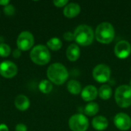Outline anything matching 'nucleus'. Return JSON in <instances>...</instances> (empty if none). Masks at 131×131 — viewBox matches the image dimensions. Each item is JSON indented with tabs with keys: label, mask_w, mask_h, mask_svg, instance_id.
<instances>
[{
	"label": "nucleus",
	"mask_w": 131,
	"mask_h": 131,
	"mask_svg": "<svg viewBox=\"0 0 131 131\" xmlns=\"http://www.w3.org/2000/svg\"><path fill=\"white\" fill-rule=\"evenodd\" d=\"M47 76L51 82L57 85H61L68 78V71L63 64L54 63L48 67L47 70Z\"/></svg>",
	"instance_id": "f257e3e1"
},
{
	"label": "nucleus",
	"mask_w": 131,
	"mask_h": 131,
	"mask_svg": "<svg viewBox=\"0 0 131 131\" xmlns=\"http://www.w3.org/2000/svg\"><path fill=\"white\" fill-rule=\"evenodd\" d=\"M74 40L78 44L82 46H88L93 42L94 34L90 26L81 25L74 30Z\"/></svg>",
	"instance_id": "f03ea898"
},
{
	"label": "nucleus",
	"mask_w": 131,
	"mask_h": 131,
	"mask_svg": "<svg viewBox=\"0 0 131 131\" xmlns=\"http://www.w3.org/2000/svg\"><path fill=\"white\" fill-rule=\"evenodd\" d=\"M114 28L109 22H102L96 28L95 37L97 41L102 44L111 43L114 38Z\"/></svg>",
	"instance_id": "7ed1b4c3"
},
{
	"label": "nucleus",
	"mask_w": 131,
	"mask_h": 131,
	"mask_svg": "<svg viewBox=\"0 0 131 131\" xmlns=\"http://www.w3.org/2000/svg\"><path fill=\"white\" fill-rule=\"evenodd\" d=\"M30 58L33 63L38 65H45L50 61L51 54L46 46L38 45L31 49Z\"/></svg>",
	"instance_id": "20e7f679"
},
{
	"label": "nucleus",
	"mask_w": 131,
	"mask_h": 131,
	"mask_svg": "<svg viewBox=\"0 0 131 131\" xmlns=\"http://www.w3.org/2000/svg\"><path fill=\"white\" fill-rule=\"evenodd\" d=\"M115 100L117 105L122 108L128 107L131 105V88L129 85L118 87L115 92Z\"/></svg>",
	"instance_id": "39448f33"
},
{
	"label": "nucleus",
	"mask_w": 131,
	"mask_h": 131,
	"mask_svg": "<svg viewBox=\"0 0 131 131\" xmlns=\"http://www.w3.org/2000/svg\"><path fill=\"white\" fill-rule=\"evenodd\" d=\"M68 125L72 131H86L88 128L89 122L84 115L77 114L71 117Z\"/></svg>",
	"instance_id": "423d86ee"
},
{
	"label": "nucleus",
	"mask_w": 131,
	"mask_h": 131,
	"mask_svg": "<svg viewBox=\"0 0 131 131\" xmlns=\"http://www.w3.org/2000/svg\"><path fill=\"white\" fill-rule=\"evenodd\" d=\"M34 41L35 40L33 35L30 31H24L18 35L16 44L18 48L21 51H28L32 48Z\"/></svg>",
	"instance_id": "0eeeda50"
},
{
	"label": "nucleus",
	"mask_w": 131,
	"mask_h": 131,
	"mask_svg": "<svg viewBox=\"0 0 131 131\" xmlns=\"http://www.w3.org/2000/svg\"><path fill=\"white\" fill-rule=\"evenodd\" d=\"M111 77V69L106 64H98L93 70V78L99 83L107 82Z\"/></svg>",
	"instance_id": "6e6552de"
},
{
	"label": "nucleus",
	"mask_w": 131,
	"mask_h": 131,
	"mask_svg": "<svg viewBox=\"0 0 131 131\" xmlns=\"http://www.w3.org/2000/svg\"><path fill=\"white\" fill-rule=\"evenodd\" d=\"M18 73V67L10 61H5L0 64V74L5 78H14Z\"/></svg>",
	"instance_id": "1a4fd4ad"
},
{
	"label": "nucleus",
	"mask_w": 131,
	"mask_h": 131,
	"mask_svg": "<svg viewBox=\"0 0 131 131\" xmlns=\"http://www.w3.org/2000/svg\"><path fill=\"white\" fill-rule=\"evenodd\" d=\"M114 53L116 56L121 59L127 58L131 53L130 44L127 41H125V40L120 41L115 45Z\"/></svg>",
	"instance_id": "9d476101"
},
{
	"label": "nucleus",
	"mask_w": 131,
	"mask_h": 131,
	"mask_svg": "<svg viewBox=\"0 0 131 131\" xmlns=\"http://www.w3.org/2000/svg\"><path fill=\"white\" fill-rule=\"evenodd\" d=\"M115 126L121 130H127L131 127L130 117L124 113L117 114L114 119Z\"/></svg>",
	"instance_id": "9b49d317"
},
{
	"label": "nucleus",
	"mask_w": 131,
	"mask_h": 131,
	"mask_svg": "<svg viewBox=\"0 0 131 131\" xmlns=\"http://www.w3.org/2000/svg\"><path fill=\"white\" fill-rule=\"evenodd\" d=\"M97 90L93 85L86 86L81 92V97L84 101H91L97 96Z\"/></svg>",
	"instance_id": "f8f14e48"
},
{
	"label": "nucleus",
	"mask_w": 131,
	"mask_h": 131,
	"mask_svg": "<svg viewBox=\"0 0 131 131\" xmlns=\"http://www.w3.org/2000/svg\"><path fill=\"white\" fill-rule=\"evenodd\" d=\"M81 11V7L77 3H69L68 4L63 11V13L65 17L68 18H72L76 17Z\"/></svg>",
	"instance_id": "ddd939ff"
},
{
	"label": "nucleus",
	"mask_w": 131,
	"mask_h": 131,
	"mask_svg": "<svg viewBox=\"0 0 131 131\" xmlns=\"http://www.w3.org/2000/svg\"><path fill=\"white\" fill-rule=\"evenodd\" d=\"M15 106L18 111H25L30 107V101L25 95L20 94L15 100Z\"/></svg>",
	"instance_id": "4468645a"
},
{
	"label": "nucleus",
	"mask_w": 131,
	"mask_h": 131,
	"mask_svg": "<svg viewBox=\"0 0 131 131\" xmlns=\"http://www.w3.org/2000/svg\"><path fill=\"white\" fill-rule=\"evenodd\" d=\"M81 51L79 47L76 44H71L70 45L66 51V55L69 61H77L80 57Z\"/></svg>",
	"instance_id": "2eb2a0df"
},
{
	"label": "nucleus",
	"mask_w": 131,
	"mask_h": 131,
	"mask_svg": "<svg viewBox=\"0 0 131 131\" xmlns=\"http://www.w3.org/2000/svg\"><path fill=\"white\" fill-rule=\"evenodd\" d=\"M92 126L97 130H104L108 126V121L104 116H97L93 119Z\"/></svg>",
	"instance_id": "dca6fc26"
},
{
	"label": "nucleus",
	"mask_w": 131,
	"mask_h": 131,
	"mask_svg": "<svg viewBox=\"0 0 131 131\" xmlns=\"http://www.w3.org/2000/svg\"><path fill=\"white\" fill-rule=\"evenodd\" d=\"M68 91L72 94H78L81 92V84L75 80H71L68 81L67 85Z\"/></svg>",
	"instance_id": "f3484780"
},
{
	"label": "nucleus",
	"mask_w": 131,
	"mask_h": 131,
	"mask_svg": "<svg viewBox=\"0 0 131 131\" xmlns=\"http://www.w3.org/2000/svg\"><path fill=\"white\" fill-rule=\"evenodd\" d=\"M99 96L103 100H108L112 95V89L109 85H102L98 91Z\"/></svg>",
	"instance_id": "a211bd4d"
},
{
	"label": "nucleus",
	"mask_w": 131,
	"mask_h": 131,
	"mask_svg": "<svg viewBox=\"0 0 131 131\" xmlns=\"http://www.w3.org/2000/svg\"><path fill=\"white\" fill-rule=\"evenodd\" d=\"M99 111V106L97 103L91 102L86 105L84 108V112L88 116H94L97 114Z\"/></svg>",
	"instance_id": "6ab92c4d"
},
{
	"label": "nucleus",
	"mask_w": 131,
	"mask_h": 131,
	"mask_svg": "<svg viewBox=\"0 0 131 131\" xmlns=\"http://www.w3.org/2000/svg\"><path fill=\"white\" fill-rule=\"evenodd\" d=\"M47 45L52 51H58L62 47V42L58 38H52L48 41Z\"/></svg>",
	"instance_id": "aec40b11"
},
{
	"label": "nucleus",
	"mask_w": 131,
	"mask_h": 131,
	"mask_svg": "<svg viewBox=\"0 0 131 131\" xmlns=\"http://www.w3.org/2000/svg\"><path fill=\"white\" fill-rule=\"evenodd\" d=\"M52 84L50 81L42 80L38 85V88L40 91L43 94H49L52 90Z\"/></svg>",
	"instance_id": "412c9836"
},
{
	"label": "nucleus",
	"mask_w": 131,
	"mask_h": 131,
	"mask_svg": "<svg viewBox=\"0 0 131 131\" xmlns=\"http://www.w3.org/2000/svg\"><path fill=\"white\" fill-rule=\"evenodd\" d=\"M11 54V48L5 43L0 44V56L2 58H7Z\"/></svg>",
	"instance_id": "4be33fe9"
},
{
	"label": "nucleus",
	"mask_w": 131,
	"mask_h": 131,
	"mask_svg": "<svg viewBox=\"0 0 131 131\" xmlns=\"http://www.w3.org/2000/svg\"><path fill=\"white\" fill-rule=\"evenodd\" d=\"M3 11H4V13L5 15H8V16H11V15H13L15 12V8L14 7L13 5H8L4 7L3 8Z\"/></svg>",
	"instance_id": "5701e85b"
},
{
	"label": "nucleus",
	"mask_w": 131,
	"mask_h": 131,
	"mask_svg": "<svg viewBox=\"0 0 131 131\" xmlns=\"http://www.w3.org/2000/svg\"><path fill=\"white\" fill-rule=\"evenodd\" d=\"M53 3L56 7L61 8L63 6H66L68 3V0H56V1H54Z\"/></svg>",
	"instance_id": "b1692460"
},
{
	"label": "nucleus",
	"mask_w": 131,
	"mask_h": 131,
	"mask_svg": "<svg viewBox=\"0 0 131 131\" xmlns=\"http://www.w3.org/2000/svg\"><path fill=\"white\" fill-rule=\"evenodd\" d=\"M63 37H64V38L66 41H68L74 40V33H71V32H70V31H67V32H65V33L64 34Z\"/></svg>",
	"instance_id": "393cba45"
},
{
	"label": "nucleus",
	"mask_w": 131,
	"mask_h": 131,
	"mask_svg": "<svg viewBox=\"0 0 131 131\" xmlns=\"http://www.w3.org/2000/svg\"><path fill=\"white\" fill-rule=\"evenodd\" d=\"M15 131H27V127L23 124H18L15 126Z\"/></svg>",
	"instance_id": "a878e982"
},
{
	"label": "nucleus",
	"mask_w": 131,
	"mask_h": 131,
	"mask_svg": "<svg viewBox=\"0 0 131 131\" xmlns=\"http://www.w3.org/2000/svg\"><path fill=\"white\" fill-rule=\"evenodd\" d=\"M21 54V50L18 49V48H16V49H15V50L12 51V55H13V57H14L15 58H20Z\"/></svg>",
	"instance_id": "bb28decb"
},
{
	"label": "nucleus",
	"mask_w": 131,
	"mask_h": 131,
	"mask_svg": "<svg viewBox=\"0 0 131 131\" xmlns=\"http://www.w3.org/2000/svg\"><path fill=\"white\" fill-rule=\"evenodd\" d=\"M0 131H8V128L5 124H0Z\"/></svg>",
	"instance_id": "cd10ccee"
},
{
	"label": "nucleus",
	"mask_w": 131,
	"mask_h": 131,
	"mask_svg": "<svg viewBox=\"0 0 131 131\" xmlns=\"http://www.w3.org/2000/svg\"><path fill=\"white\" fill-rule=\"evenodd\" d=\"M9 1L8 0H0V5H3L4 7L9 5Z\"/></svg>",
	"instance_id": "c85d7f7f"
},
{
	"label": "nucleus",
	"mask_w": 131,
	"mask_h": 131,
	"mask_svg": "<svg viewBox=\"0 0 131 131\" xmlns=\"http://www.w3.org/2000/svg\"><path fill=\"white\" fill-rule=\"evenodd\" d=\"M130 87L131 88V80H130Z\"/></svg>",
	"instance_id": "c756f323"
}]
</instances>
